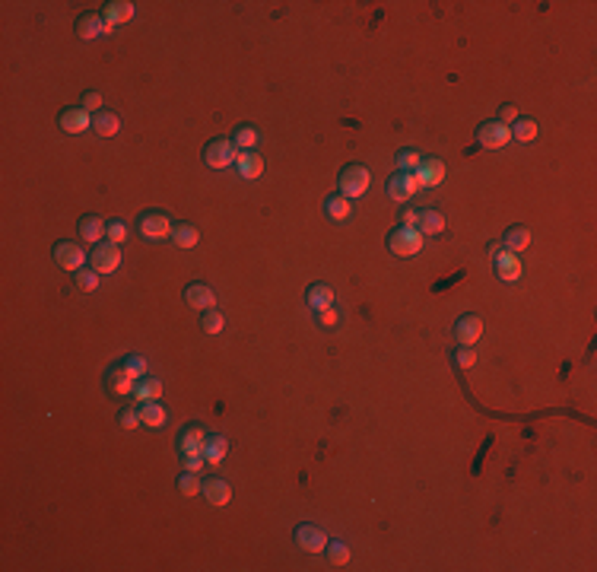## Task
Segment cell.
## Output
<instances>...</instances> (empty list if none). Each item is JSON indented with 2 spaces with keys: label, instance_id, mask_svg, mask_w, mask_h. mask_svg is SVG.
<instances>
[{
  "label": "cell",
  "instance_id": "obj_1",
  "mask_svg": "<svg viewBox=\"0 0 597 572\" xmlns=\"http://www.w3.org/2000/svg\"><path fill=\"white\" fill-rule=\"evenodd\" d=\"M387 248H391V254H397V258H410V254H416L419 248H423V232H419V229L397 226L387 235Z\"/></svg>",
  "mask_w": 597,
  "mask_h": 572
},
{
  "label": "cell",
  "instance_id": "obj_2",
  "mask_svg": "<svg viewBox=\"0 0 597 572\" xmlns=\"http://www.w3.org/2000/svg\"><path fill=\"white\" fill-rule=\"evenodd\" d=\"M337 184H340V194L343 197H362L368 191V169L366 165H346V169L340 172V178H337Z\"/></svg>",
  "mask_w": 597,
  "mask_h": 572
},
{
  "label": "cell",
  "instance_id": "obj_3",
  "mask_svg": "<svg viewBox=\"0 0 597 572\" xmlns=\"http://www.w3.org/2000/svg\"><path fill=\"white\" fill-rule=\"evenodd\" d=\"M235 156H239V150H235L232 140H210L207 150H203V162L210 165V169H229V165H235Z\"/></svg>",
  "mask_w": 597,
  "mask_h": 572
},
{
  "label": "cell",
  "instance_id": "obj_4",
  "mask_svg": "<svg viewBox=\"0 0 597 572\" xmlns=\"http://www.w3.org/2000/svg\"><path fill=\"white\" fill-rule=\"evenodd\" d=\"M89 264H92L95 273H114L121 267V245H114V242H99V245L92 248Z\"/></svg>",
  "mask_w": 597,
  "mask_h": 572
},
{
  "label": "cell",
  "instance_id": "obj_5",
  "mask_svg": "<svg viewBox=\"0 0 597 572\" xmlns=\"http://www.w3.org/2000/svg\"><path fill=\"white\" fill-rule=\"evenodd\" d=\"M203 445H207V429H203L200 423H188L178 432V451H181V458L203 455Z\"/></svg>",
  "mask_w": 597,
  "mask_h": 572
},
{
  "label": "cell",
  "instance_id": "obj_6",
  "mask_svg": "<svg viewBox=\"0 0 597 572\" xmlns=\"http://www.w3.org/2000/svg\"><path fill=\"white\" fill-rule=\"evenodd\" d=\"M413 178H416L419 188H438V184L445 181V162L435 156H423V162L416 165Z\"/></svg>",
  "mask_w": 597,
  "mask_h": 572
},
{
  "label": "cell",
  "instance_id": "obj_7",
  "mask_svg": "<svg viewBox=\"0 0 597 572\" xmlns=\"http://www.w3.org/2000/svg\"><path fill=\"white\" fill-rule=\"evenodd\" d=\"M476 140H480V146H486V150H502V146L512 140V127L499 124V121H486V124L476 127Z\"/></svg>",
  "mask_w": 597,
  "mask_h": 572
},
{
  "label": "cell",
  "instance_id": "obj_8",
  "mask_svg": "<svg viewBox=\"0 0 597 572\" xmlns=\"http://www.w3.org/2000/svg\"><path fill=\"white\" fill-rule=\"evenodd\" d=\"M137 229H140V235H143V239L159 242V239H165V235L171 232V222H169V216H165V213L152 210V213H143V216H140Z\"/></svg>",
  "mask_w": 597,
  "mask_h": 572
},
{
  "label": "cell",
  "instance_id": "obj_9",
  "mask_svg": "<svg viewBox=\"0 0 597 572\" xmlns=\"http://www.w3.org/2000/svg\"><path fill=\"white\" fill-rule=\"evenodd\" d=\"M416 191H419V184H416V178H413V172L397 169L387 178V197H391V201H410Z\"/></svg>",
  "mask_w": 597,
  "mask_h": 572
},
{
  "label": "cell",
  "instance_id": "obj_10",
  "mask_svg": "<svg viewBox=\"0 0 597 572\" xmlns=\"http://www.w3.org/2000/svg\"><path fill=\"white\" fill-rule=\"evenodd\" d=\"M54 261L64 267V270H83V261H86V251L76 242H57L54 245Z\"/></svg>",
  "mask_w": 597,
  "mask_h": 572
},
{
  "label": "cell",
  "instance_id": "obj_11",
  "mask_svg": "<svg viewBox=\"0 0 597 572\" xmlns=\"http://www.w3.org/2000/svg\"><path fill=\"white\" fill-rule=\"evenodd\" d=\"M292 537H296V544L302 547L305 553H324V547H327L324 531H321V528H315V525H298Z\"/></svg>",
  "mask_w": 597,
  "mask_h": 572
},
{
  "label": "cell",
  "instance_id": "obj_12",
  "mask_svg": "<svg viewBox=\"0 0 597 572\" xmlns=\"http://www.w3.org/2000/svg\"><path fill=\"white\" fill-rule=\"evenodd\" d=\"M454 337L461 340V347H474L483 337V321L476 315H461L454 321Z\"/></svg>",
  "mask_w": 597,
  "mask_h": 572
},
{
  "label": "cell",
  "instance_id": "obj_13",
  "mask_svg": "<svg viewBox=\"0 0 597 572\" xmlns=\"http://www.w3.org/2000/svg\"><path fill=\"white\" fill-rule=\"evenodd\" d=\"M57 124H61L64 133H83L86 127H92V118H89V112L83 105L80 108H64Z\"/></svg>",
  "mask_w": 597,
  "mask_h": 572
},
{
  "label": "cell",
  "instance_id": "obj_14",
  "mask_svg": "<svg viewBox=\"0 0 597 572\" xmlns=\"http://www.w3.org/2000/svg\"><path fill=\"white\" fill-rule=\"evenodd\" d=\"M493 264H495V277L505 280V283H514V280L521 277V261L514 251H505V248H502V251L493 258Z\"/></svg>",
  "mask_w": 597,
  "mask_h": 572
},
{
  "label": "cell",
  "instance_id": "obj_15",
  "mask_svg": "<svg viewBox=\"0 0 597 572\" xmlns=\"http://www.w3.org/2000/svg\"><path fill=\"white\" fill-rule=\"evenodd\" d=\"M184 302H188L191 309H197V311H207V309H213V305H216V296H213V290H210L207 283H188V290H184Z\"/></svg>",
  "mask_w": 597,
  "mask_h": 572
},
{
  "label": "cell",
  "instance_id": "obj_16",
  "mask_svg": "<svg viewBox=\"0 0 597 572\" xmlns=\"http://www.w3.org/2000/svg\"><path fill=\"white\" fill-rule=\"evenodd\" d=\"M76 32H80V38H95V35H108L111 25L102 19V13H83L76 19Z\"/></svg>",
  "mask_w": 597,
  "mask_h": 572
},
{
  "label": "cell",
  "instance_id": "obj_17",
  "mask_svg": "<svg viewBox=\"0 0 597 572\" xmlns=\"http://www.w3.org/2000/svg\"><path fill=\"white\" fill-rule=\"evenodd\" d=\"M203 499H207L210 506H226V502L232 499V487H229L222 477H210V480H203Z\"/></svg>",
  "mask_w": 597,
  "mask_h": 572
},
{
  "label": "cell",
  "instance_id": "obj_18",
  "mask_svg": "<svg viewBox=\"0 0 597 572\" xmlns=\"http://www.w3.org/2000/svg\"><path fill=\"white\" fill-rule=\"evenodd\" d=\"M133 16V4L131 0H111V4H105V10H102V19H105L108 25H121V23H127V19Z\"/></svg>",
  "mask_w": 597,
  "mask_h": 572
},
{
  "label": "cell",
  "instance_id": "obj_19",
  "mask_svg": "<svg viewBox=\"0 0 597 572\" xmlns=\"http://www.w3.org/2000/svg\"><path fill=\"white\" fill-rule=\"evenodd\" d=\"M531 245V229L527 226H508L505 229V235H502V248L505 251H524V248Z\"/></svg>",
  "mask_w": 597,
  "mask_h": 572
},
{
  "label": "cell",
  "instance_id": "obj_20",
  "mask_svg": "<svg viewBox=\"0 0 597 572\" xmlns=\"http://www.w3.org/2000/svg\"><path fill=\"white\" fill-rule=\"evenodd\" d=\"M235 169H239L241 178H258L260 172H264V159H260L254 150H245V153L235 156Z\"/></svg>",
  "mask_w": 597,
  "mask_h": 572
},
{
  "label": "cell",
  "instance_id": "obj_21",
  "mask_svg": "<svg viewBox=\"0 0 597 572\" xmlns=\"http://www.w3.org/2000/svg\"><path fill=\"white\" fill-rule=\"evenodd\" d=\"M105 229H108V222L99 220L95 213H89V216H83V220H80V235H83V242H92V245H99V242L105 239Z\"/></svg>",
  "mask_w": 597,
  "mask_h": 572
},
{
  "label": "cell",
  "instance_id": "obj_22",
  "mask_svg": "<svg viewBox=\"0 0 597 572\" xmlns=\"http://www.w3.org/2000/svg\"><path fill=\"white\" fill-rule=\"evenodd\" d=\"M105 385H108V391H111L114 398H121V394H133V379H131V375H127L121 366L108 369Z\"/></svg>",
  "mask_w": 597,
  "mask_h": 572
},
{
  "label": "cell",
  "instance_id": "obj_23",
  "mask_svg": "<svg viewBox=\"0 0 597 572\" xmlns=\"http://www.w3.org/2000/svg\"><path fill=\"white\" fill-rule=\"evenodd\" d=\"M305 302H308L315 311L330 309V305H334V290H330L327 283H311L308 292H305Z\"/></svg>",
  "mask_w": 597,
  "mask_h": 572
},
{
  "label": "cell",
  "instance_id": "obj_24",
  "mask_svg": "<svg viewBox=\"0 0 597 572\" xmlns=\"http://www.w3.org/2000/svg\"><path fill=\"white\" fill-rule=\"evenodd\" d=\"M162 381L152 379V375H143V379L133 381V394H137V400H159L162 398Z\"/></svg>",
  "mask_w": 597,
  "mask_h": 572
},
{
  "label": "cell",
  "instance_id": "obj_25",
  "mask_svg": "<svg viewBox=\"0 0 597 572\" xmlns=\"http://www.w3.org/2000/svg\"><path fill=\"white\" fill-rule=\"evenodd\" d=\"M419 232L423 235H438L445 229V216L438 213V210H432V207H423L419 210Z\"/></svg>",
  "mask_w": 597,
  "mask_h": 572
},
{
  "label": "cell",
  "instance_id": "obj_26",
  "mask_svg": "<svg viewBox=\"0 0 597 572\" xmlns=\"http://www.w3.org/2000/svg\"><path fill=\"white\" fill-rule=\"evenodd\" d=\"M92 131L99 133V137H114V133L121 131V118H118L114 112H95Z\"/></svg>",
  "mask_w": 597,
  "mask_h": 572
},
{
  "label": "cell",
  "instance_id": "obj_27",
  "mask_svg": "<svg viewBox=\"0 0 597 572\" xmlns=\"http://www.w3.org/2000/svg\"><path fill=\"white\" fill-rule=\"evenodd\" d=\"M324 213H327L330 220H349V216H353V201L343 194H334L324 201Z\"/></svg>",
  "mask_w": 597,
  "mask_h": 572
},
{
  "label": "cell",
  "instance_id": "obj_28",
  "mask_svg": "<svg viewBox=\"0 0 597 572\" xmlns=\"http://www.w3.org/2000/svg\"><path fill=\"white\" fill-rule=\"evenodd\" d=\"M140 423L150 426V429H159V426L165 423V410L159 400H143V407H140Z\"/></svg>",
  "mask_w": 597,
  "mask_h": 572
},
{
  "label": "cell",
  "instance_id": "obj_29",
  "mask_svg": "<svg viewBox=\"0 0 597 572\" xmlns=\"http://www.w3.org/2000/svg\"><path fill=\"white\" fill-rule=\"evenodd\" d=\"M171 242H175L178 248H194L197 242H200V232H197V226H191V222H178V226H171Z\"/></svg>",
  "mask_w": 597,
  "mask_h": 572
},
{
  "label": "cell",
  "instance_id": "obj_30",
  "mask_svg": "<svg viewBox=\"0 0 597 572\" xmlns=\"http://www.w3.org/2000/svg\"><path fill=\"white\" fill-rule=\"evenodd\" d=\"M229 451V439L226 436H207V445H203V458L207 464H219Z\"/></svg>",
  "mask_w": 597,
  "mask_h": 572
},
{
  "label": "cell",
  "instance_id": "obj_31",
  "mask_svg": "<svg viewBox=\"0 0 597 572\" xmlns=\"http://www.w3.org/2000/svg\"><path fill=\"white\" fill-rule=\"evenodd\" d=\"M537 121L533 118H518L514 121V127H512V137H518L521 143H531V140H537Z\"/></svg>",
  "mask_w": 597,
  "mask_h": 572
},
{
  "label": "cell",
  "instance_id": "obj_32",
  "mask_svg": "<svg viewBox=\"0 0 597 572\" xmlns=\"http://www.w3.org/2000/svg\"><path fill=\"white\" fill-rule=\"evenodd\" d=\"M232 143H235V150H239V153H245V150H254V143H258V131H254L251 124H241L239 131H235Z\"/></svg>",
  "mask_w": 597,
  "mask_h": 572
},
{
  "label": "cell",
  "instance_id": "obj_33",
  "mask_svg": "<svg viewBox=\"0 0 597 572\" xmlns=\"http://www.w3.org/2000/svg\"><path fill=\"white\" fill-rule=\"evenodd\" d=\"M324 553H327L330 566H346V563H349V547L343 544V540H327Z\"/></svg>",
  "mask_w": 597,
  "mask_h": 572
},
{
  "label": "cell",
  "instance_id": "obj_34",
  "mask_svg": "<svg viewBox=\"0 0 597 572\" xmlns=\"http://www.w3.org/2000/svg\"><path fill=\"white\" fill-rule=\"evenodd\" d=\"M146 366H150V362H146L143 356H124V359H121V369H124V372L131 375L133 381L143 379V375H146Z\"/></svg>",
  "mask_w": 597,
  "mask_h": 572
},
{
  "label": "cell",
  "instance_id": "obj_35",
  "mask_svg": "<svg viewBox=\"0 0 597 572\" xmlns=\"http://www.w3.org/2000/svg\"><path fill=\"white\" fill-rule=\"evenodd\" d=\"M178 489H181L184 496H197V493H203V483H200V477H197V474L184 470V474L178 477Z\"/></svg>",
  "mask_w": 597,
  "mask_h": 572
},
{
  "label": "cell",
  "instance_id": "obj_36",
  "mask_svg": "<svg viewBox=\"0 0 597 572\" xmlns=\"http://www.w3.org/2000/svg\"><path fill=\"white\" fill-rule=\"evenodd\" d=\"M222 324H226V318H222V311H213V309H207V311H203V318H200V328L207 330V334H219V330H222Z\"/></svg>",
  "mask_w": 597,
  "mask_h": 572
},
{
  "label": "cell",
  "instance_id": "obj_37",
  "mask_svg": "<svg viewBox=\"0 0 597 572\" xmlns=\"http://www.w3.org/2000/svg\"><path fill=\"white\" fill-rule=\"evenodd\" d=\"M76 286H80L83 292H95L99 290V273L89 267V270H76Z\"/></svg>",
  "mask_w": 597,
  "mask_h": 572
},
{
  "label": "cell",
  "instance_id": "obj_38",
  "mask_svg": "<svg viewBox=\"0 0 597 572\" xmlns=\"http://www.w3.org/2000/svg\"><path fill=\"white\" fill-rule=\"evenodd\" d=\"M423 162V156H419L416 150H400L397 153V165H400V172H416V165Z\"/></svg>",
  "mask_w": 597,
  "mask_h": 572
},
{
  "label": "cell",
  "instance_id": "obj_39",
  "mask_svg": "<svg viewBox=\"0 0 597 572\" xmlns=\"http://www.w3.org/2000/svg\"><path fill=\"white\" fill-rule=\"evenodd\" d=\"M105 235H108V242H114V245H124V239H127V222L111 220V222H108V229H105Z\"/></svg>",
  "mask_w": 597,
  "mask_h": 572
},
{
  "label": "cell",
  "instance_id": "obj_40",
  "mask_svg": "<svg viewBox=\"0 0 597 572\" xmlns=\"http://www.w3.org/2000/svg\"><path fill=\"white\" fill-rule=\"evenodd\" d=\"M118 423H121V429H137V426H140V410L124 407V410L118 413Z\"/></svg>",
  "mask_w": 597,
  "mask_h": 572
},
{
  "label": "cell",
  "instance_id": "obj_41",
  "mask_svg": "<svg viewBox=\"0 0 597 572\" xmlns=\"http://www.w3.org/2000/svg\"><path fill=\"white\" fill-rule=\"evenodd\" d=\"M454 362H457V369H470L476 362V350L474 347H461L454 353Z\"/></svg>",
  "mask_w": 597,
  "mask_h": 572
},
{
  "label": "cell",
  "instance_id": "obj_42",
  "mask_svg": "<svg viewBox=\"0 0 597 572\" xmlns=\"http://www.w3.org/2000/svg\"><path fill=\"white\" fill-rule=\"evenodd\" d=\"M495 121H499V124H505V127L514 124V121H518V105H502L499 108V118H495Z\"/></svg>",
  "mask_w": 597,
  "mask_h": 572
},
{
  "label": "cell",
  "instance_id": "obj_43",
  "mask_svg": "<svg viewBox=\"0 0 597 572\" xmlns=\"http://www.w3.org/2000/svg\"><path fill=\"white\" fill-rule=\"evenodd\" d=\"M203 467H207V458H203V455H188V458H184V470H191V474H200Z\"/></svg>",
  "mask_w": 597,
  "mask_h": 572
},
{
  "label": "cell",
  "instance_id": "obj_44",
  "mask_svg": "<svg viewBox=\"0 0 597 572\" xmlns=\"http://www.w3.org/2000/svg\"><path fill=\"white\" fill-rule=\"evenodd\" d=\"M318 324H321V328H334V324H337L334 305H330V309H321V311H318Z\"/></svg>",
  "mask_w": 597,
  "mask_h": 572
},
{
  "label": "cell",
  "instance_id": "obj_45",
  "mask_svg": "<svg viewBox=\"0 0 597 572\" xmlns=\"http://www.w3.org/2000/svg\"><path fill=\"white\" fill-rule=\"evenodd\" d=\"M400 226L416 229L419 226V210H404V213H400Z\"/></svg>",
  "mask_w": 597,
  "mask_h": 572
},
{
  "label": "cell",
  "instance_id": "obj_46",
  "mask_svg": "<svg viewBox=\"0 0 597 572\" xmlns=\"http://www.w3.org/2000/svg\"><path fill=\"white\" fill-rule=\"evenodd\" d=\"M83 108H86V112H95V108H102V95H99V93H86V95H83Z\"/></svg>",
  "mask_w": 597,
  "mask_h": 572
},
{
  "label": "cell",
  "instance_id": "obj_47",
  "mask_svg": "<svg viewBox=\"0 0 597 572\" xmlns=\"http://www.w3.org/2000/svg\"><path fill=\"white\" fill-rule=\"evenodd\" d=\"M486 251H489V258H495V254H499V251H502V242H493V245H489V248H486Z\"/></svg>",
  "mask_w": 597,
  "mask_h": 572
}]
</instances>
